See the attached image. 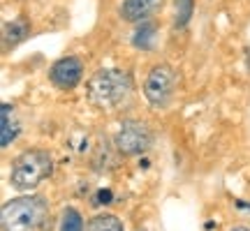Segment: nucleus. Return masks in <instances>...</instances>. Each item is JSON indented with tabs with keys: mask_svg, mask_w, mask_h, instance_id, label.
<instances>
[{
	"mask_svg": "<svg viewBox=\"0 0 250 231\" xmlns=\"http://www.w3.org/2000/svg\"><path fill=\"white\" fill-rule=\"evenodd\" d=\"M132 90L130 77L121 70H98L88 79L86 97L95 109L111 111L118 104H123Z\"/></svg>",
	"mask_w": 250,
	"mask_h": 231,
	"instance_id": "f257e3e1",
	"label": "nucleus"
},
{
	"mask_svg": "<svg viewBox=\"0 0 250 231\" xmlns=\"http://www.w3.org/2000/svg\"><path fill=\"white\" fill-rule=\"evenodd\" d=\"M54 171V162L51 155L46 151H26L21 153L17 160L12 162V171H9V183L19 192H28L37 187L44 178L51 176Z\"/></svg>",
	"mask_w": 250,
	"mask_h": 231,
	"instance_id": "f03ea898",
	"label": "nucleus"
},
{
	"mask_svg": "<svg viewBox=\"0 0 250 231\" xmlns=\"http://www.w3.org/2000/svg\"><path fill=\"white\" fill-rule=\"evenodd\" d=\"M46 206L40 196H19L2 206V231H37L44 222Z\"/></svg>",
	"mask_w": 250,
	"mask_h": 231,
	"instance_id": "7ed1b4c3",
	"label": "nucleus"
},
{
	"mask_svg": "<svg viewBox=\"0 0 250 231\" xmlns=\"http://www.w3.org/2000/svg\"><path fill=\"white\" fill-rule=\"evenodd\" d=\"M153 143V134L139 120H123L121 130L116 132V148L123 155H139V153L148 151Z\"/></svg>",
	"mask_w": 250,
	"mask_h": 231,
	"instance_id": "20e7f679",
	"label": "nucleus"
},
{
	"mask_svg": "<svg viewBox=\"0 0 250 231\" xmlns=\"http://www.w3.org/2000/svg\"><path fill=\"white\" fill-rule=\"evenodd\" d=\"M174 72H171L169 65H158L153 67L151 74L146 77V83H144V95L151 102L153 107H165L169 102L171 93H174Z\"/></svg>",
	"mask_w": 250,
	"mask_h": 231,
	"instance_id": "39448f33",
	"label": "nucleus"
},
{
	"mask_svg": "<svg viewBox=\"0 0 250 231\" xmlns=\"http://www.w3.org/2000/svg\"><path fill=\"white\" fill-rule=\"evenodd\" d=\"M81 74H83V67H81V60L74 58V56H67V58H61L51 65L49 70V77L54 81L58 88L70 90L74 88L77 83L81 81Z\"/></svg>",
	"mask_w": 250,
	"mask_h": 231,
	"instance_id": "423d86ee",
	"label": "nucleus"
},
{
	"mask_svg": "<svg viewBox=\"0 0 250 231\" xmlns=\"http://www.w3.org/2000/svg\"><path fill=\"white\" fill-rule=\"evenodd\" d=\"M162 7V0H125L121 5V17L125 21H144Z\"/></svg>",
	"mask_w": 250,
	"mask_h": 231,
	"instance_id": "0eeeda50",
	"label": "nucleus"
},
{
	"mask_svg": "<svg viewBox=\"0 0 250 231\" xmlns=\"http://www.w3.org/2000/svg\"><path fill=\"white\" fill-rule=\"evenodd\" d=\"M17 134H19V125H17V120H14L12 107H9V104H2V134H0V146L7 148L9 143L14 141Z\"/></svg>",
	"mask_w": 250,
	"mask_h": 231,
	"instance_id": "6e6552de",
	"label": "nucleus"
},
{
	"mask_svg": "<svg viewBox=\"0 0 250 231\" xmlns=\"http://www.w3.org/2000/svg\"><path fill=\"white\" fill-rule=\"evenodd\" d=\"M88 231H123V224L116 215H98L90 220Z\"/></svg>",
	"mask_w": 250,
	"mask_h": 231,
	"instance_id": "1a4fd4ad",
	"label": "nucleus"
},
{
	"mask_svg": "<svg viewBox=\"0 0 250 231\" xmlns=\"http://www.w3.org/2000/svg\"><path fill=\"white\" fill-rule=\"evenodd\" d=\"M155 30H158L155 23H148V21L142 23V26L137 28V33H134V39H132L134 46L137 49H151L153 39H155Z\"/></svg>",
	"mask_w": 250,
	"mask_h": 231,
	"instance_id": "9d476101",
	"label": "nucleus"
},
{
	"mask_svg": "<svg viewBox=\"0 0 250 231\" xmlns=\"http://www.w3.org/2000/svg\"><path fill=\"white\" fill-rule=\"evenodd\" d=\"M26 35H28L26 23H21V21H17V23H7V26H5V49L19 44Z\"/></svg>",
	"mask_w": 250,
	"mask_h": 231,
	"instance_id": "9b49d317",
	"label": "nucleus"
},
{
	"mask_svg": "<svg viewBox=\"0 0 250 231\" xmlns=\"http://www.w3.org/2000/svg\"><path fill=\"white\" fill-rule=\"evenodd\" d=\"M61 231H83V220H81L79 211H74V208H67V211L62 213Z\"/></svg>",
	"mask_w": 250,
	"mask_h": 231,
	"instance_id": "f8f14e48",
	"label": "nucleus"
},
{
	"mask_svg": "<svg viewBox=\"0 0 250 231\" xmlns=\"http://www.w3.org/2000/svg\"><path fill=\"white\" fill-rule=\"evenodd\" d=\"M174 2H176V26H186L192 17L195 0H174Z\"/></svg>",
	"mask_w": 250,
	"mask_h": 231,
	"instance_id": "ddd939ff",
	"label": "nucleus"
},
{
	"mask_svg": "<svg viewBox=\"0 0 250 231\" xmlns=\"http://www.w3.org/2000/svg\"><path fill=\"white\" fill-rule=\"evenodd\" d=\"M232 231H250V229H248V227H234Z\"/></svg>",
	"mask_w": 250,
	"mask_h": 231,
	"instance_id": "4468645a",
	"label": "nucleus"
}]
</instances>
